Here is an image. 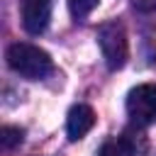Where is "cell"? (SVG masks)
I'll return each mask as SVG.
<instances>
[{
	"label": "cell",
	"instance_id": "4",
	"mask_svg": "<svg viewBox=\"0 0 156 156\" xmlns=\"http://www.w3.org/2000/svg\"><path fill=\"white\" fill-rule=\"evenodd\" d=\"M149 154V139L141 132V127L124 129L119 136L102 144L98 156H146Z\"/></svg>",
	"mask_w": 156,
	"mask_h": 156
},
{
	"label": "cell",
	"instance_id": "7",
	"mask_svg": "<svg viewBox=\"0 0 156 156\" xmlns=\"http://www.w3.org/2000/svg\"><path fill=\"white\" fill-rule=\"evenodd\" d=\"M22 139H24V129H20V127H12V124H5L2 127V132H0V141H2V149H15V146H20L22 144Z\"/></svg>",
	"mask_w": 156,
	"mask_h": 156
},
{
	"label": "cell",
	"instance_id": "6",
	"mask_svg": "<svg viewBox=\"0 0 156 156\" xmlns=\"http://www.w3.org/2000/svg\"><path fill=\"white\" fill-rule=\"evenodd\" d=\"M93 124H95V112H93L90 105L78 102V105H73V107L68 110V115H66V134H68L71 141L83 139V136L93 129Z\"/></svg>",
	"mask_w": 156,
	"mask_h": 156
},
{
	"label": "cell",
	"instance_id": "8",
	"mask_svg": "<svg viewBox=\"0 0 156 156\" xmlns=\"http://www.w3.org/2000/svg\"><path fill=\"white\" fill-rule=\"evenodd\" d=\"M100 0H68V10L73 15V20H85L95 7H98Z\"/></svg>",
	"mask_w": 156,
	"mask_h": 156
},
{
	"label": "cell",
	"instance_id": "9",
	"mask_svg": "<svg viewBox=\"0 0 156 156\" xmlns=\"http://www.w3.org/2000/svg\"><path fill=\"white\" fill-rule=\"evenodd\" d=\"M139 12H156V0H129Z\"/></svg>",
	"mask_w": 156,
	"mask_h": 156
},
{
	"label": "cell",
	"instance_id": "1",
	"mask_svg": "<svg viewBox=\"0 0 156 156\" xmlns=\"http://www.w3.org/2000/svg\"><path fill=\"white\" fill-rule=\"evenodd\" d=\"M5 58H7V66L27 80H41L54 71L51 56L44 49L34 46V44H27V41L10 44L7 51H5Z\"/></svg>",
	"mask_w": 156,
	"mask_h": 156
},
{
	"label": "cell",
	"instance_id": "3",
	"mask_svg": "<svg viewBox=\"0 0 156 156\" xmlns=\"http://www.w3.org/2000/svg\"><path fill=\"white\" fill-rule=\"evenodd\" d=\"M127 117L134 127H149L156 122V83H139L127 93Z\"/></svg>",
	"mask_w": 156,
	"mask_h": 156
},
{
	"label": "cell",
	"instance_id": "2",
	"mask_svg": "<svg viewBox=\"0 0 156 156\" xmlns=\"http://www.w3.org/2000/svg\"><path fill=\"white\" fill-rule=\"evenodd\" d=\"M98 46L100 54L105 58V66L110 71H119L127 58H129V41H127V32L119 22H105L98 27Z\"/></svg>",
	"mask_w": 156,
	"mask_h": 156
},
{
	"label": "cell",
	"instance_id": "5",
	"mask_svg": "<svg viewBox=\"0 0 156 156\" xmlns=\"http://www.w3.org/2000/svg\"><path fill=\"white\" fill-rule=\"evenodd\" d=\"M22 27L29 34H41L51 20V0H20Z\"/></svg>",
	"mask_w": 156,
	"mask_h": 156
}]
</instances>
